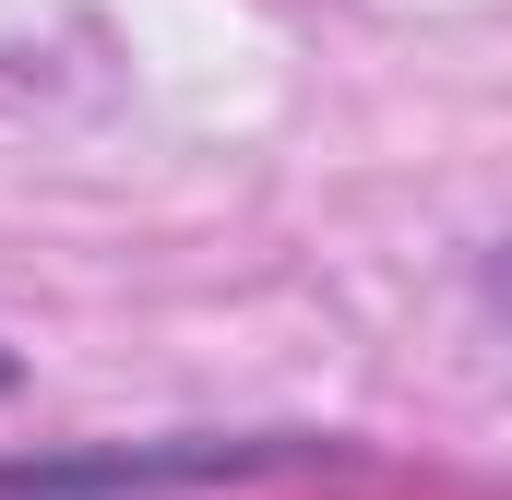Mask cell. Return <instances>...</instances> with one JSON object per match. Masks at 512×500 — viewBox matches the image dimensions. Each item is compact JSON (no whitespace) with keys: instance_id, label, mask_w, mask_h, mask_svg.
Here are the masks:
<instances>
[{"instance_id":"cell-1","label":"cell","mask_w":512,"mask_h":500,"mask_svg":"<svg viewBox=\"0 0 512 500\" xmlns=\"http://www.w3.org/2000/svg\"><path fill=\"white\" fill-rule=\"evenodd\" d=\"M489 298H501V310H512V250H501V262H489Z\"/></svg>"},{"instance_id":"cell-2","label":"cell","mask_w":512,"mask_h":500,"mask_svg":"<svg viewBox=\"0 0 512 500\" xmlns=\"http://www.w3.org/2000/svg\"><path fill=\"white\" fill-rule=\"evenodd\" d=\"M0 393H12V358H0Z\"/></svg>"}]
</instances>
